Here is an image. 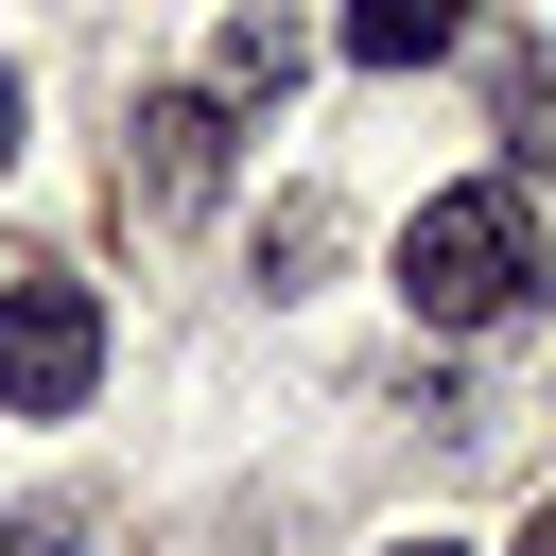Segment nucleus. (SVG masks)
Listing matches in <instances>:
<instances>
[{
	"label": "nucleus",
	"instance_id": "obj_3",
	"mask_svg": "<svg viewBox=\"0 0 556 556\" xmlns=\"http://www.w3.org/2000/svg\"><path fill=\"white\" fill-rule=\"evenodd\" d=\"M226 122H243L226 87H156V104L122 122V191H139L156 226H208V208H226Z\"/></svg>",
	"mask_w": 556,
	"mask_h": 556
},
{
	"label": "nucleus",
	"instance_id": "obj_2",
	"mask_svg": "<svg viewBox=\"0 0 556 556\" xmlns=\"http://www.w3.org/2000/svg\"><path fill=\"white\" fill-rule=\"evenodd\" d=\"M104 382V295L87 278H17L0 295V417H87Z\"/></svg>",
	"mask_w": 556,
	"mask_h": 556
},
{
	"label": "nucleus",
	"instance_id": "obj_6",
	"mask_svg": "<svg viewBox=\"0 0 556 556\" xmlns=\"http://www.w3.org/2000/svg\"><path fill=\"white\" fill-rule=\"evenodd\" d=\"M504 156H556V52H504Z\"/></svg>",
	"mask_w": 556,
	"mask_h": 556
},
{
	"label": "nucleus",
	"instance_id": "obj_5",
	"mask_svg": "<svg viewBox=\"0 0 556 556\" xmlns=\"http://www.w3.org/2000/svg\"><path fill=\"white\" fill-rule=\"evenodd\" d=\"M469 35V0H348V70H434Z\"/></svg>",
	"mask_w": 556,
	"mask_h": 556
},
{
	"label": "nucleus",
	"instance_id": "obj_4",
	"mask_svg": "<svg viewBox=\"0 0 556 556\" xmlns=\"http://www.w3.org/2000/svg\"><path fill=\"white\" fill-rule=\"evenodd\" d=\"M295 70H313L295 17H226V35H208V87H226V104H295Z\"/></svg>",
	"mask_w": 556,
	"mask_h": 556
},
{
	"label": "nucleus",
	"instance_id": "obj_1",
	"mask_svg": "<svg viewBox=\"0 0 556 556\" xmlns=\"http://www.w3.org/2000/svg\"><path fill=\"white\" fill-rule=\"evenodd\" d=\"M539 278H556V243H539L521 174H469V191H434V208L400 226V313H417V330H521Z\"/></svg>",
	"mask_w": 556,
	"mask_h": 556
},
{
	"label": "nucleus",
	"instance_id": "obj_10",
	"mask_svg": "<svg viewBox=\"0 0 556 556\" xmlns=\"http://www.w3.org/2000/svg\"><path fill=\"white\" fill-rule=\"evenodd\" d=\"M400 556H469V539H400Z\"/></svg>",
	"mask_w": 556,
	"mask_h": 556
},
{
	"label": "nucleus",
	"instance_id": "obj_8",
	"mask_svg": "<svg viewBox=\"0 0 556 556\" xmlns=\"http://www.w3.org/2000/svg\"><path fill=\"white\" fill-rule=\"evenodd\" d=\"M17 122H35V104H17V70H0V174H17Z\"/></svg>",
	"mask_w": 556,
	"mask_h": 556
},
{
	"label": "nucleus",
	"instance_id": "obj_7",
	"mask_svg": "<svg viewBox=\"0 0 556 556\" xmlns=\"http://www.w3.org/2000/svg\"><path fill=\"white\" fill-rule=\"evenodd\" d=\"M0 556H87V539L70 521H0Z\"/></svg>",
	"mask_w": 556,
	"mask_h": 556
},
{
	"label": "nucleus",
	"instance_id": "obj_9",
	"mask_svg": "<svg viewBox=\"0 0 556 556\" xmlns=\"http://www.w3.org/2000/svg\"><path fill=\"white\" fill-rule=\"evenodd\" d=\"M521 556H556V504H539V521H521Z\"/></svg>",
	"mask_w": 556,
	"mask_h": 556
}]
</instances>
